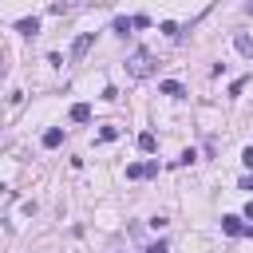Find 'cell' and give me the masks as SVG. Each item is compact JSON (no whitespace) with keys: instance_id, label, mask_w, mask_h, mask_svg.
Listing matches in <instances>:
<instances>
[{"instance_id":"obj_3","label":"cell","mask_w":253,"mask_h":253,"mask_svg":"<svg viewBox=\"0 0 253 253\" xmlns=\"http://www.w3.org/2000/svg\"><path fill=\"white\" fill-rule=\"evenodd\" d=\"M154 174H158V162H154V158H150V162H130V166H126V178H130V182H134V178H154Z\"/></svg>"},{"instance_id":"obj_10","label":"cell","mask_w":253,"mask_h":253,"mask_svg":"<svg viewBox=\"0 0 253 253\" xmlns=\"http://www.w3.org/2000/svg\"><path fill=\"white\" fill-rule=\"evenodd\" d=\"M59 142H63V130H59V126H51V130H43V146H47V150H55Z\"/></svg>"},{"instance_id":"obj_11","label":"cell","mask_w":253,"mask_h":253,"mask_svg":"<svg viewBox=\"0 0 253 253\" xmlns=\"http://www.w3.org/2000/svg\"><path fill=\"white\" fill-rule=\"evenodd\" d=\"M154 146H158V138H154L150 130H142V134H138V150H142V154H154Z\"/></svg>"},{"instance_id":"obj_16","label":"cell","mask_w":253,"mask_h":253,"mask_svg":"<svg viewBox=\"0 0 253 253\" xmlns=\"http://www.w3.org/2000/svg\"><path fill=\"white\" fill-rule=\"evenodd\" d=\"M166 225H170V221H166L162 213H154V217H150V229H166Z\"/></svg>"},{"instance_id":"obj_7","label":"cell","mask_w":253,"mask_h":253,"mask_svg":"<svg viewBox=\"0 0 253 253\" xmlns=\"http://www.w3.org/2000/svg\"><path fill=\"white\" fill-rule=\"evenodd\" d=\"M233 47H237V51H241L245 59H253V40H249L245 32H237V36H233Z\"/></svg>"},{"instance_id":"obj_5","label":"cell","mask_w":253,"mask_h":253,"mask_svg":"<svg viewBox=\"0 0 253 253\" xmlns=\"http://www.w3.org/2000/svg\"><path fill=\"white\" fill-rule=\"evenodd\" d=\"M16 32H20V36H36V32H40V20H36V16H24V20H16Z\"/></svg>"},{"instance_id":"obj_9","label":"cell","mask_w":253,"mask_h":253,"mask_svg":"<svg viewBox=\"0 0 253 253\" xmlns=\"http://www.w3.org/2000/svg\"><path fill=\"white\" fill-rule=\"evenodd\" d=\"M71 123H91V107L87 103H75L71 107Z\"/></svg>"},{"instance_id":"obj_15","label":"cell","mask_w":253,"mask_h":253,"mask_svg":"<svg viewBox=\"0 0 253 253\" xmlns=\"http://www.w3.org/2000/svg\"><path fill=\"white\" fill-rule=\"evenodd\" d=\"M194 158H198V150H194V146H190V150H182V158H178V162H182V166H190V162H194Z\"/></svg>"},{"instance_id":"obj_1","label":"cell","mask_w":253,"mask_h":253,"mask_svg":"<svg viewBox=\"0 0 253 253\" xmlns=\"http://www.w3.org/2000/svg\"><path fill=\"white\" fill-rule=\"evenodd\" d=\"M126 71H130L134 79H146V75H154V55H150L146 47H138V51L126 59Z\"/></svg>"},{"instance_id":"obj_8","label":"cell","mask_w":253,"mask_h":253,"mask_svg":"<svg viewBox=\"0 0 253 253\" xmlns=\"http://www.w3.org/2000/svg\"><path fill=\"white\" fill-rule=\"evenodd\" d=\"M130 28H134V20H130V16H115V20H111V32H115V36H126Z\"/></svg>"},{"instance_id":"obj_13","label":"cell","mask_w":253,"mask_h":253,"mask_svg":"<svg viewBox=\"0 0 253 253\" xmlns=\"http://www.w3.org/2000/svg\"><path fill=\"white\" fill-rule=\"evenodd\" d=\"M99 138H103V142H111V138H119V126H103V130H99Z\"/></svg>"},{"instance_id":"obj_12","label":"cell","mask_w":253,"mask_h":253,"mask_svg":"<svg viewBox=\"0 0 253 253\" xmlns=\"http://www.w3.org/2000/svg\"><path fill=\"white\" fill-rule=\"evenodd\" d=\"M158 32H166L170 40H178V36H182V28H178L174 20H162V24H158Z\"/></svg>"},{"instance_id":"obj_19","label":"cell","mask_w":253,"mask_h":253,"mask_svg":"<svg viewBox=\"0 0 253 253\" xmlns=\"http://www.w3.org/2000/svg\"><path fill=\"white\" fill-rule=\"evenodd\" d=\"M245 217H249V221H253V202H249V206H245Z\"/></svg>"},{"instance_id":"obj_20","label":"cell","mask_w":253,"mask_h":253,"mask_svg":"<svg viewBox=\"0 0 253 253\" xmlns=\"http://www.w3.org/2000/svg\"><path fill=\"white\" fill-rule=\"evenodd\" d=\"M4 194H8V186H4V182H0V198H4Z\"/></svg>"},{"instance_id":"obj_18","label":"cell","mask_w":253,"mask_h":253,"mask_svg":"<svg viewBox=\"0 0 253 253\" xmlns=\"http://www.w3.org/2000/svg\"><path fill=\"white\" fill-rule=\"evenodd\" d=\"M241 190H249V194H253V178H241Z\"/></svg>"},{"instance_id":"obj_2","label":"cell","mask_w":253,"mask_h":253,"mask_svg":"<svg viewBox=\"0 0 253 253\" xmlns=\"http://www.w3.org/2000/svg\"><path fill=\"white\" fill-rule=\"evenodd\" d=\"M221 229H225L229 237H253V225H241V217H233V213L221 217Z\"/></svg>"},{"instance_id":"obj_4","label":"cell","mask_w":253,"mask_h":253,"mask_svg":"<svg viewBox=\"0 0 253 253\" xmlns=\"http://www.w3.org/2000/svg\"><path fill=\"white\" fill-rule=\"evenodd\" d=\"M91 43H95V32H83V36H79V40L71 43V63H79V59H83V55L91 51Z\"/></svg>"},{"instance_id":"obj_17","label":"cell","mask_w":253,"mask_h":253,"mask_svg":"<svg viewBox=\"0 0 253 253\" xmlns=\"http://www.w3.org/2000/svg\"><path fill=\"white\" fill-rule=\"evenodd\" d=\"M241 162H245V166L253 170V146H245V150H241Z\"/></svg>"},{"instance_id":"obj_6","label":"cell","mask_w":253,"mask_h":253,"mask_svg":"<svg viewBox=\"0 0 253 253\" xmlns=\"http://www.w3.org/2000/svg\"><path fill=\"white\" fill-rule=\"evenodd\" d=\"M158 91H162V95H170V99H182V95H186V87H182L178 79H166V83H158Z\"/></svg>"},{"instance_id":"obj_14","label":"cell","mask_w":253,"mask_h":253,"mask_svg":"<svg viewBox=\"0 0 253 253\" xmlns=\"http://www.w3.org/2000/svg\"><path fill=\"white\" fill-rule=\"evenodd\" d=\"M142 253H170V245H166V241H154V245H146Z\"/></svg>"}]
</instances>
